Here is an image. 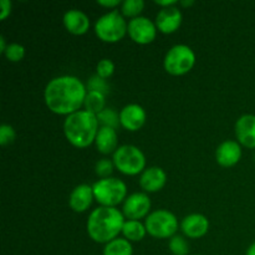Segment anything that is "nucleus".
I'll list each match as a JSON object with an SVG mask.
<instances>
[{"mask_svg": "<svg viewBox=\"0 0 255 255\" xmlns=\"http://www.w3.org/2000/svg\"><path fill=\"white\" fill-rule=\"evenodd\" d=\"M196 65V54L186 44L172 46L163 59V67L172 76H183L191 72Z\"/></svg>", "mask_w": 255, "mask_h": 255, "instance_id": "nucleus-7", "label": "nucleus"}, {"mask_svg": "<svg viewBox=\"0 0 255 255\" xmlns=\"http://www.w3.org/2000/svg\"><path fill=\"white\" fill-rule=\"evenodd\" d=\"M196 255H201V254H196Z\"/></svg>", "mask_w": 255, "mask_h": 255, "instance_id": "nucleus-38", "label": "nucleus"}, {"mask_svg": "<svg viewBox=\"0 0 255 255\" xmlns=\"http://www.w3.org/2000/svg\"><path fill=\"white\" fill-rule=\"evenodd\" d=\"M157 26L154 21L146 16H138L128 21L127 35L133 42L138 45H148L157 37Z\"/></svg>", "mask_w": 255, "mask_h": 255, "instance_id": "nucleus-10", "label": "nucleus"}, {"mask_svg": "<svg viewBox=\"0 0 255 255\" xmlns=\"http://www.w3.org/2000/svg\"><path fill=\"white\" fill-rule=\"evenodd\" d=\"M242 146L238 141L227 139L222 142L216 149V161L217 163L224 168H231L239 163L242 158Z\"/></svg>", "mask_w": 255, "mask_h": 255, "instance_id": "nucleus-14", "label": "nucleus"}, {"mask_svg": "<svg viewBox=\"0 0 255 255\" xmlns=\"http://www.w3.org/2000/svg\"><path fill=\"white\" fill-rule=\"evenodd\" d=\"M168 249L173 255H188L189 243L187 242L186 237L176 234V236H173L169 239Z\"/></svg>", "mask_w": 255, "mask_h": 255, "instance_id": "nucleus-25", "label": "nucleus"}, {"mask_svg": "<svg viewBox=\"0 0 255 255\" xmlns=\"http://www.w3.org/2000/svg\"><path fill=\"white\" fill-rule=\"evenodd\" d=\"M147 234L156 239H171L179 229V222L172 212L157 209L149 213L144 221Z\"/></svg>", "mask_w": 255, "mask_h": 255, "instance_id": "nucleus-8", "label": "nucleus"}, {"mask_svg": "<svg viewBox=\"0 0 255 255\" xmlns=\"http://www.w3.org/2000/svg\"><path fill=\"white\" fill-rule=\"evenodd\" d=\"M128 22L119 10H112L101 15L95 22V34L106 44H116L127 35Z\"/></svg>", "mask_w": 255, "mask_h": 255, "instance_id": "nucleus-4", "label": "nucleus"}, {"mask_svg": "<svg viewBox=\"0 0 255 255\" xmlns=\"http://www.w3.org/2000/svg\"><path fill=\"white\" fill-rule=\"evenodd\" d=\"M125 221L126 218L120 209L100 206L87 218V234L95 243L106 246L122 234Z\"/></svg>", "mask_w": 255, "mask_h": 255, "instance_id": "nucleus-2", "label": "nucleus"}, {"mask_svg": "<svg viewBox=\"0 0 255 255\" xmlns=\"http://www.w3.org/2000/svg\"><path fill=\"white\" fill-rule=\"evenodd\" d=\"M154 4L158 5L161 9H164V7H171V6H176V5L179 4V1H176V0H156Z\"/></svg>", "mask_w": 255, "mask_h": 255, "instance_id": "nucleus-33", "label": "nucleus"}, {"mask_svg": "<svg viewBox=\"0 0 255 255\" xmlns=\"http://www.w3.org/2000/svg\"><path fill=\"white\" fill-rule=\"evenodd\" d=\"M7 45L9 44H6V41H5V37L0 36V52H1V54H4L5 50H6V47H7Z\"/></svg>", "mask_w": 255, "mask_h": 255, "instance_id": "nucleus-34", "label": "nucleus"}, {"mask_svg": "<svg viewBox=\"0 0 255 255\" xmlns=\"http://www.w3.org/2000/svg\"><path fill=\"white\" fill-rule=\"evenodd\" d=\"M246 255H255V242L254 243H252L251 246H249V248L247 249Z\"/></svg>", "mask_w": 255, "mask_h": 255, "instance_id": "nucleus-36", "label": "nucleus"}, {"mask_svg": "<svg viewBox=\"0 0 255 255\" xmlns=\"http://www.w3.org/2000/svg\"><path fill=\"white\" fill-rule=\"evenodd\" d=\"M166 183L167 173L158 166L148 167L139 176V186L144 193H157L164 188Z\"/></svg>", "mask_w": 255, "mask_h": 255, "instance_id": "nucleus-16", "label": "nucleus"}, {"mask_svg": "<svg viewBox=\"0 0 255 255\" xmlns=\"http://www.w3.org/2000/svg\"><path fill=\"white\" fill-rule=\"evenodd\" d=\"M16 138V132L12 128V126L6 124H2L0 126V144L2 147H6L11 144Z\"/></svg>", "mask_w": 255, "mask_h": 255, "instance_id": "nucleus-30", "label": "nucleus"}, {"mask_svg": "<svg viewBox=\"0 0 255 255\" xmlns=\"http://www.w3.org/2000/svg\"><path fill=\"white\" fill-rule=\"evenodd\" d=\"M254 162H255V156H254Z\"/></svg>", "mask_w": 255, "mask_h": 255, "instance_id": "nucleus-37", "label": "nucleus"}, {"mask_svg": "<svg viewBox=\"0 0 255 255\" xmlns=\"http://www.w3.org/2000/svg\"><path fill=\"white\" fill-rule=\"evenodd\" d=\"M105 109H106V95L97 91H87L84 102V110L97 116Z\"/></svg>", "mask_w": 255, "mask_h": 255, "instance_id": "nucleus-21", "label": "nucleus"}, {"mask_svg": "<svg viewBox=\"0 0 255 255\" xmlns=\"http://www.w3.org/2000/svg\"><path fill=\"white\" fill-rule=\"evenodd\" d=\"M97 5L110 9V11H112V10H117V7L121 6L122 1L121 0H99Z\"/></svg>", "mask_w": 255, "mask_h": 255, "instance_id": "nucleus-32", "label": "nucleus"}, {"mask_svg": "<svg viewBox=\"0 0 255 255\" xmlns=\"http://www.w3.org/2000/svg\"><path fill=\"white\" fill-rule=\"evenodd\" d=\"M146 110L138 104H128L120 111V124L129 132L139 131L146 124Z\"/></svg>", "mask_w": 255, "mask_h": 255, "instance_id": "nucleus-11", "label": "nucleus"}, {"mask_svg": "<svg viewBox=\"0 0 255 255\" xmlns=\"http://www.w3.org/2000/svg\"><path fill=\"white\" fill-rule=\"evenodd\" d=\"M12 4L9 0H1L0 1V20H5L10 14H11Z\"/></svg>", "mask_w": 255, "mask_h": 255, "instance_id": "nucleus-31", "label": "nucleus"}, {"mask_svg": "<svg viewBox=\"0 0 255 255\" xmlns=\"http://www.w3.org/2000/svg\"><path fill=\"white\" fill-rule=\"evenodd\" d=\"M95 201L101 207L117 208V206L126 201L127 186L122 179L116 177L99 179L92 184Z\"/></svg>", "mask_w": 255, "mask_h": 255, "instance_id": "nucleus-5", "label": "nucleus"}, {"mask_svg": "<svg viewBox=\"0 0 255 255\" xmlns=\"http://www.w3.org/2000/svg\"><path fill=\"white\" fill-rule=\"evenodd\" d=\"M182 21H183V15L176 5V6L164 7V9L159 10L156 15L154 24L159 32L169 35L176 32L181 27Z\"/></svg>", "mask_w": 255, "mask_h": 255, "instance_id": "nucleus-12", "label": "nucleus"}, {"mask_svg": "<svg viewBox=\"0 0 255 255\" xmlns=\"http://www.w3.org/2000/svg\"><path fill=\"white\" fill-rule=\"evenodd\" d=\"M95 146L100 153L114 154L119 148V134L115 128L111 127H100L97 132L96 139H95Z\"/></svg>", "mask_w": 255, "mask_h": 255, "instance_id": "nucleus-19", "label": "nucleus"}, {"mask_svg": "<svg viewBox=\"0 0 255 255\" xmlns=\"http://www.w3.org/2000/svg\"><path fill=\"white\" fill-rule=\"evenodd\" d=\"M62 128L69 143L82 149L95 143L100 124L96 115L90 114L86 110H80L65 119Z\"/></svg>", "mask_w": 255, "mask_h": 255, "instance_id": "nucleus-3", "label": "nucleus"}, {"mask_svg": "<svg viewBox=\"0 0 255 255\" xmlns=\"http://www.w3.org/2000/svg\"><path fill=\"white\" fill-rule=\"evenodd\" d=\"M151 199L144 192L129 194L122 204V213L127 221H141L151 213Z\"/></svg>", "mask_w": 255, "mask_h": 255, "instance_id": "nucleus-9", "label": "nucleus"}, {"mask_svg": "<svg viewBox=\"0 0 255 255\" xmlns=\"http://www.w3.org/2000/svg\"><path fill=\"white\" fill-rule=\"evenodd\" d=\"M115 168L125 176L142 174L146 169V156L133 144H122L112 154Z\"/></svg>", "mask_w": 255, "mask_h": 255, "instance_id": "nucleus-6", "label": "nucleus"}, {"mask_svg": "<svg viewBox=\"0 0 255 255\" xmlns=\"http://www.w3.org/2000/svg\"><path fill=\"white\" fill-rule=\"evenodd\" d=\"M237 141L246 148L255 149V115L246 114L236 122Z\"/></svg>", "mask_w": 255, "mask_h": 255, "instance_id": "nucleus-15", "label": "nucleus"}, {"mask_svg": "<svg viewBox=\"0 0 255 255\" xmlns=\"http://www.w3.org/2000/svg\"><path fill=\"white\" fill-rule=\"evenodd\" d=\"M102 255H133V247L131 242L119 237L104 247Z\"/></svg>", "mask_w": 255, "mask_h": 255, "instance_id": "nucleus-22", "label": "nucleus"}, {"mask_svg": "<svg viewBox=\"0 0 255 255\" xmlns=\"http://www.w3.org/2000/svg\"><path fill=\"white\" fill-rule=\"evenodd\" d=\"M120 9L125 17H129V20H132L134 17L142 16L141 14L144 9V1L143 0H125L122 1Z\"/></svg>", "mask_w": 255, "mask_h": 255, "instance_id": "nucleus-23", "label": "nucleus"}, {"mask_svg": "<svg viewBox=\"0 0 255 255\" xmlns=\"http://www.w3.org/2000/svg\"><path fill=\"white\" fill-rule=\"evenodd\" d=\"M182 233L189 239L203 238L209 231V219L204 214L192 213L184 217L181 222Z\"/></svg>", "mask_w": 255, "mask_h": 255, "instance_id": "nucleus-13", "label": "nucleus"}, {"mask_svg": "<svg viewBox=\"0 0 255 255\" xmlns=\"http://www.w3.org/2000/svg\"><path fill=\"white\" fill-rule=\"evenodd\" d=\"M65 29L75 36L85 35L90 29V19L84 11L79 9H71L66 11L62 17Z\"/></svg>", "mask_w": 255, "mask_h": 255, "instance_id": "nucleus-18", "label": "nucleus"}, {"mask_svg": "<svg viewBox=\"0 0 255 255\" xmlns=\"http://www.w3.org/2000/svg\"><path fill=\"white\" fill-rule=\"evenodd\" d=\"M122 236L131 243L143 241L144 237L147 236L146 226L141 221H125Z\"/></svg>", "mask_w": 255, "mask_h": 255, "instance_id": "nucleus-20", "label": "nucleus"}, {"mask_svg": "<svg viewBox=\"0 0 255 255\" xmlns=\"http://www.w3.org/2000/svg\"><path fill=\"white\" fill-rule=\"evenodd\" d=\"M196 4V1L194 0H182V1H179L178 5H181V6L183 7H191L192 5Z\"/></svg>", "mask_w": 255, "mask_h": 255, "instance_id": "nucleus-35", "label": "nucleus"}, {"mask_svg": "<svg viewBox=\"0 0 255 255\" xmlns=\"http://www.w3.org/2000/svg\"><path fill=\"white\" fill-rule=\"evenodd\" d=\"M87 91H97L101 94L107 95L110 91V85L107 84V80L102 79V77L94 75L91 79H89L87 82Z\"/></svg>", "mask_w": 255, "mask_h": 255, "instance_id": "nucleus-28", "label": "nucleus"}, {"mask_svg": "<svg viewBox=\"0 0 255 255\" xmlns=\"http://www.w3.org/2000/svg\"><path fill=\"white\" fill-rule=\"evenodd\" d=\"M115 72V64L110 59H102L97 62L96 65V75L107 80L114 75Z\"/></svg>", "mask_w": 255, "mask_h": 255, "instance_id": "nucleus-29", "label": "nucleus"}, {"mask_svg": "<svg viewBox=\"0 0 255 255\" xmlns=\"http://www.w3.org/2000/svg\"><path fill=\"white\" fill-rule=\"evenodd\" d=\"M100 127H111V128L117 129V127L121 126L120 124V114H117L112 109H105L104 111L97 115Z\"/></svg>", "mask_w": 255, "mask_h": 255, "instance_id": "nucleus-24", "label": "nucleus"}, {"mask_svg": "<svg viewBox=\"0 0 255 255\" xmlns=\"http://www.w3.org/2000/svg\"><path fill=\"white\" fill-rule=\"evenodd\" d=\"M115 169L116 168H115L114 161L110 158H101L95 164V173H96L97 177H100V179L111 177Z\"/></svg>", "mask_w": 255, "mask_h": 255, "instance_id": "nucleus-27", "label": "nucleus"}, {"mask_svg": "<svg viewBox=\"0 0 255 255\" xmlns=\"http://www.w3.org/2000/svg\"><path fill=\"white\" fill-rule=\"evenodd\" d=\"M95 196L92 186L81 183L75 187L69 197V206L75 213H84L94 203Z\"/></svg>", "mask_w": 255, "mask_h": 255, "instance_id": "nucleus-17", "label": "nucleus"}, {"mask_svg": "<svg viewBox=\"0 0 255 255\" xmlns=\"http://www.w3.org/2000/svg\"><path fill=\"white\" fill-rule=\"evenodd\" d=\"M2 55L7 61L20 62L25 57V47L19 42H11V44L7 45L6 50Z\"/></svg>", "mask_w": 255, "mask_h": 255, "instance_id": "nucleus-26", "label": "nucleus"}, {"mask_svg": "<svg viewBox=\"0 0 255 255\" xmlns=\"http://www.w3.org/2000/svg\"><path fill=\"white\" fill-rule=\"evenodd\" d=\"M87 87L72 75L54 77L44 90V100L47 109L55 115L70 116L84 106Z\"/></svg>", "mask_w": 255, "mask_h": 255, "instance_id": "nucleus-1", "label": "nucleus"}]
</instances>
